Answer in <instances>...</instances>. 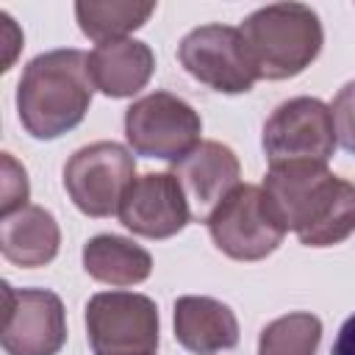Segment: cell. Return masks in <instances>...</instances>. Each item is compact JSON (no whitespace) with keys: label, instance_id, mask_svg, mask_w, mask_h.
<instances>
[{"label":"cell","instance_id":"obj_1","mask_svg":"<svg viewBox=\"0 0 355 355\" xmlns=\"http://www.w3.org/2000/svg\"><path fill=\"white\" fill-rule=\"evenodd\" d=\"M261 189L286 233L305 247H333L355 233V183L336 178L327 164L269 166Z\"/></svg>","mask_w":355,"mask_h":355},{"label":"cell","instance_id":"obj_2","mask_svg":"<svg viewBox=\"0 0 355 355\" xmlns=\"http://www.w3.org/2000/svg\"><path fill=\"white\" fill-rule=\"evenodd\" d=\"M92 92L86 53L75 47L47 50L25 64L17 83L19 122L33 139H58L83 122Z\"/></svg>","mask_w":355,"mask_h":355},{"label":"cell","instance_id":"obj_3","mask_svg":"<svg viewBox=\"0 0 355 355\" xmlns=\"http://www.w3.org/2000/svg\"><path fill=\"white\" fill-rule=\"evenodd\" d=\"M241 36L263 80H288L305 72L324 44L319 14L305 3H272L241 22Z\"/></svg>","mask_w":355,"mask_h":355},{"label":"cell","instance_id":"obj_4","mask_svg":"<svg viewBox=\"0 0 355 355\" xmlns=\"http://www.w3.org/2000/svg\"><path fill=\"white\" fill-rule=\"evenodd\" d=\"M269 166L280 164H327L336 153L333 111L319 97H294L280 103L261 133Z\"/></svg>","mask_w":355,"mask_h":355},{"label":"cell","instance_id":"obj_5","mask_svg":"<svg viewBox=\"0 0 355 355\" xmlns=\"http://www.w3.org/2000/svg\"><path fill=\"white\" fill-rule=\"evenodd\" d=\"M205 225L216 250L233 261H263L286 236L263 189L252 183H239Z\"/></svg>","mask_w":355,"mask_h":355},{"label":"cell","instance_id":"obj_6","mask_svg":"<svg viewBox=\"0 0 355 355\" xmlns=\"http://www.w3.org/2000/svg\"><path fill=\"white\" fill-rule=\"evenodd\" d=\"M200 114L172 92H153L125 111V139L136 155L180 161L200 144Z\"/></svg>","mask_w":355,"mask_h":355},{"label":"cell","instance_id":"obj_7","mask_svg":"<svg viewBox=\"0 0 355 355\" xmlns=\"http://www.w3.org/2000/svg\"><path fill=\"white\" fill-rule=\"evenodd\" d=\"M136 180L133 153L116 141H94L69 155L64 164V189L86 216H111L130 183Z\"/></svg>","mask_w":355,"mask_h":355},{"label":"cell","instance_id":"obj_8","mask_svg":"<svg viewBox=\"0 0 355 355\" xmlns=\"http://www.w3.org/2000/svg\"><path fill=\"white\" fill-rule=\"evenodd\" d=\"M158 308L136 291H100L86 302V336L94 355H141L158 349Z\"/></svg>","mask_w":355,"mask_h":355},{"label":"cell","instance_id":"obj_9","mask_svg":"<svg viewBox=\"0 0 355 355\" xmlns=\"http://www.w3.org/2000/svg\"><path fill=\"white\" fill-rule=\"evenodd\" d=\"M178 58L194 80L219 94H247L258 80L247 42L233 25L211 22L189 31L178 44Z\"/></svg>","mask_w":355,"mask_h":355},{"label":"cell","instance_id":"obj_10","mask_svg":"<svg viewBox=\"0 0 355 355\" xmlns=\"http://www.w3.org/2000/svg\"><path fill=\"white\" fill-rule=\"evenodd\" d=\"M67 344V311L47 288H14L3 283V349L6 355H58Z\"/></svg>","mask_w":355,"mask_h":355},{"label":"cell","instance_id":"obj_11","mask_svg":"<svg viewBox=\"0 0 355 355\" xmlns=\"http://www.w3.org/2000/svg\"><path fill=\"white\" fill-rule=\"evenodd\" d=\"M116 216L136 236L172 239L189 225L191 211L172 172H147L130 183Z\"/></svg>","mask_w":355,"mask_h":355},{"label":"cell","instance_id":"obj_12","mask_svg":"<svg viewBox=\"0 0 355 355\" xmlns=\"http://www.w3.org/2000/svg\"><path fill=\"white\" fill-rule=\"evenodd\" d=\"M172 175L189 202L191 219L208 222L219 202L239 186L241 164L227 144L208 139L189 150L180 161H175Z\"/></svg>","mask_w":355,"mask_h":355},{"label":"cell","instance_id":"obj_13","mask_svg":"<svg viewBox=\"0 0 355 355\" xmlns=\"http://www.w3.org/2000/svg\"><path fill=\"white\" fill-rule=\"evenodd\" d=\"M155 72V55L147 42L116 39L103 42L89 53V78L105 97L139 94Z\"/></svg>","mask_w":355,"mask_h":355},{"label":"cell","instance_id":"obj_14","mask_svg":"<svg viewBox=\"0 0 355 355\" xmlns=\"http://www.w3.org/2000/svg\"><path fill=\"white\" fill-rule=\"evenodd\" d=\"M175 338L194 355H214L239 344L236 313L214 297H178L175 300Z\"/></svg>","mask_w":355,"mask_h":355},{"label":"cell","instance_id":"obj_15","mask_svg":"<svg viewBox=\"0 0 355 355\" xmlns=\"http://www.w3.org/2000/svg\"><path fill=\"white\" fill-rule=\"evenodd\" d=\"M61 247L55 216L42 205H25L0 219V252L22 269L47 266Z\"/></svg>","mask_w":355,"mask_h":355},{"label":"cell","instance_id":"obj_16","mask_svg":"<svg viewBox=\"0 0 355 355\" xmlns=\"http://www.w3.org/2000/svg\"><path fill=\"white\" fill-rule=\"evenodd\" d=\"M83 269L97 283L116 288L144 283L153 272V258L144 247L125 236L100 233L83 244Z\"/></svg>","mask_w":355,"mask_h":355},{"label":"cell","instance_id":"obj_17","mask_svg":"<svg viewBox=\"0 0 355 355\" xmlns=\"http://www.w3.org/2000/svg\"><path fill=\"white\" fill-rule=\"evenodd\" d=\"M155 14V3H130V0H80L75 3V17L92 42H116L128 39L130 31L141 28Z\"/></svg>","mask_w":355,"mask_h":355},{"label":"cell","instance_id":"obj_18","mask_svg":"<svg viewBox=\"0 0 355 355\" xmlns=\"http://www.w3.org/2000/svg\"><path fill=\"white\" fill-rule=\"evenodd\" d=\"M322 344V319L305 311L277 316L258 336V355H316Z\"/></svg>","mask_w":355,"mask_h":355},{"label":"cell","instance_id":"obj_19","mask_svg":"<svg viewBox=\"0 0 355 355\" xmlns=\"http://www.w3.org/2000/svg\"><path fill=\"white\" fill-rule=\"evenodd\" d=\"M28 172L22 164L14 161L11 153H3V189H0V214L8 216L28 205Z\"/></svg>","mask_w":355,"mask_h":355},{"label":"cell","instance_id":"obj_20","mask_svg":"<svg viewBox=\"0 0 355 355\" xmlns=\"http://www.w3.org/2000/svg\"><path fill=\"white\" fill-rule=\"evenodd\" d=\"M333 111V125H336V139L338 144L355 155V80L344 83L330 105Z\"/></svg>","mask_w":355,"mask_h":355},{"label":"cell","instance_id":"obj_21","mask_svg":"<svg viewBox=\"0 0 355 355\" xmlns=\"http://www.w3.org/2000/svg\"><path fill=\"white\" fill-rule=\"evenodd\" d=\"M330 355H355V313L341 324L336 341H333V349Z\"/></svg>","mask_w":355,"mask_h":355},{"label":"cell","instance_id":"obj_22","mask_svg":"<svg viewBox=\"0 0 355 355\" xmlns=\"http://www.w3.org/2000/svg\"><path fill=\"white\" fill-rule=\"evenodd\" d=\"M141 355H155V352H141Z\"/></svg>","mask_w":355,"mask_h":355}]
</instances>
